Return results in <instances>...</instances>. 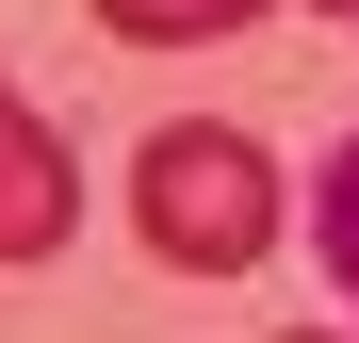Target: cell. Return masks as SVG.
Wrapping results in <instances>:
<instances>
[{
	"label": "cell",
	"instance_id": "obj_5",
	"mask_svg": "<svg viewBox=\"0 0 359 343\" xmlns=\"http://www.w3.org/2000/svg\"><path fill=\"white\" fill-rule=\"evenodd\" d=\"M343 33H359V0H343Z\"/></svg>",
	"mask_w": 359,
	"mask_h": 343
},
{
	"label": "cell",
	"instance_id": "obj_4",
	"mask_svg": "<svg viewBox=\"0 0 359 343\" xmlns=\"http://www.w3.org/2000/svg\"><path fill=\"white\" fill-rule=\"evenodd\" d=\"M311 246H327V278H343V311H359V131L327 147V180H311Z\"/></svg>",
	"mask_w": 359,
	"mask_h": 343
},
{
	"label": "cell",
	"instance_id": "obj_1",
	"mask_svg": "<svg viewBox=\"0 0 359 343\" xmlns=\"http://www.w3.org/2000/svg\"><path fill=\"white\" fill-rule=\"evenodd\" d=\"M278 163L245 147V131H212V114H163V131L131 147V229H147V262H180V278H245L262 246H278Z\"/></svg>",
	"mask_w": 359,
	"mask_h": 343
},
{
	"label": "cell",
	"instance_id": "obj_3",
	"mask_svg": "<svg viewBox=\"0 0 359 343\" xmlns=\"http://www.w3.org/2000/svg\"><path fill=\"white\" fill-rule=\"evenodd\" d=\"M245 17H262V0H98V33H131V49H212Z\"/></svg>",
	"mask_w": 359,
	"mask_h": 343
},
{
	"label": "cell",
	"instance_id": "obj_2",
	"mask_svg": "<svg viewBox=\"0 0 359 343\" xmlns=\"http://www.w3.org/2000/svg\"><path fill=\"white\" fill-rule=\"evenodd\" d=\"M66 229H82V163L49 147V114L17 82H0V262H49Z\"/></svg>",
	"mask_w": 359,
	"mask_h": 343
},
{
	"label": "cell",
	"instance_id": "obj_6",
	"mask_svg": "<svg viewBox=\"0 0 359 343\" xmlns=\"http://www.w3.org/2000/svg\"><path fill=\"white\" fill-rule=\"evenodd\" d=\"M294 343H327V327H294Z\"/></svg>",
	"mask_w": 359,
	"mask_h": 343
}]
</instances>
